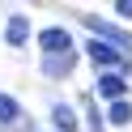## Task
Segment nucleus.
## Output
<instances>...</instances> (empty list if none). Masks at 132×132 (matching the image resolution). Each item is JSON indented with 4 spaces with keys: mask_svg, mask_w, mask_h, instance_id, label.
Segmentation results:
<instances>
[{
    "mask_svg": "<svg viewBox=\"0 0 132 132\" xmlns=\"http://www.w3.org/2000/svg\"><path fill=\"white\" fill-rule=\"evenodd\" d=\"M85 51H89V60H94V64H102V68H119V72H128V60H123V47H119V43H111V38L94 34V38L85 43Z\"/></svg>",
    "mask_w": 132,
    "mask_h": 132,
    "instance_id": "obj_1",
    "label": "nucleus"
},
{
    "mask_svg": "<svg viewBox=\"0 0 132 132\" xmlns=\"http://www.w3.org/2000/svg\"><path fill=\"white\" fill-rule=\"evenodd\" d=\"M81 21H85L94 34H102V38H111V43H119L123 51H132V34H128V30H119L115 21H102V17H94V13H85Z\"/></svg>",
    "mask_w": 132,
    "mask_h": 132,
    "instance_id": "obj_2",
    "label": "nucleus"
},
{
    "mask_svg": "<svg viewBox=\"0 0 132 132\" xmlns=\"http://www.w3.org/2000/svg\"><path fill=\"white\" fill-rule=\"evenodd\" d=\"M72 68H77V51H51V55H43V77H51V81L68 77Z\"/></svg>",
    "mask_w": 132,
    "mask_h": 132,
    "instance_id": "obj_3",
    "label": "nucleus"
},
{
    "mask_svg": "<svg viewBox=\"0 0 132 132\" xmlns=\"http://www.w3.org/2000/svg\"><path fill=\"white\" fill-rule=\"evenodd\" d=\"M94 94H98V98H106V102H111V98H123V94H128V81H123V72H119V68H102V77H98Z\"/></svg>",
    "mask_w": 132,
    "mask_h": 132,
    "instance_id": "obj_4",
    "label": "nucleus"
},
{
    "mask_svg": "<svg viewBox=\"0 0 132 132\" xmlns=\"http://www.w3.org/2000/svg\"><path fill=\"white\" fill-rule=\"evenodd\" d=\"M38 47H43V55H51V51H72V34L64 26H47L43 34H38Z\"/></svg>",
    "mask_w": 132,
    "mask_h": 132,
    "instance_id": "obj_5",
    "label": "nucleus"
},
{
    "mask_svg": "<svg viewBox=\"0 0 132 132\" xmlns=\"http://www.w3.org/2000/svg\"><path fill=\"white\" fill-rule=\"evenodd\" d=\"M4 43L9 47H26L30 43V21L21 17V13H13V17L4 21Z\"/></svg>",
    "mask_w": 132,
    "mask_h": 132,
    "instance_id": "obj_6",
    "label": "nucleus"
},
{
    "mask_svg": "<svg viewBox=\"0 0 132 132\" xmlns=\"http://www.w3.org/2000/svg\"><path fill=\"white\" fill-rule=\"evenodd\" d=\"M106 119H111V128H128L132 123V102L128 98H111L106 102Z\"/></svg>",
    "mask_w": 132,
    "mask_h": 132,
    "instance_id": "obj_7",
    "label": "nucleus"
},
{
    "mask_svg": "<svg viewBox=\"0 0 132 132\" xmlns=\"http://www.w3.org/2000/svg\"><path fill=\"white\" fill-rule=\"evenodd\" d=\"M51 123H55V132H77V111L68 102H55L51 106Z\"/></svg>",
    "mask_w": 132,
    "mask_h": 132,
    "instance_id": "obj_8",
    "label": "nucleus"
},
{
    "mask_svg": "<svg viewBox=\"0 0 132 132\" xmlns=\"http://www.w3.org/2000/svg\"><path fill=\"white\" fill-rule=\"evenodd\" d=\"M17 119H21V102L13 94H0V123L9 128V123H17Z\"/></svg>",
    "mask_w": 132,
    "mask_h": 132,
    "instance_id": "obj_9",
    "label": "nucleus"
},
{
    "mask_svg": "<svg viewBox=\"0 0 132 132\" xmlns=\"http://www.w3.org/2000/svg\"><path fill=\"white\" fill-rule=\"evenodd\" d=\"M85 128H89V132H106V123H102V115H98V106H94V102L85 106Z\"/></svg>",
    "mask_w": 132,
    "mask_h": 132,
    "instance_id": "obj_10",
    "label": "nucleus"
},
{
    "mask_svg": "<svg viewBox=\"0 0 132 132\" xmlns=\"http://www.w3.org/2000/svg\"><path fill=\"white\" fill-rule=\"evenodd\" d=\"M115 13H119V17H128V21H132V0H115Z\"/></svg>",
    "mask_w": 132,
    "mask_h": 132,
    "instance_id": "obj_11",
    "label": "nucleus"
}]
</instances>
